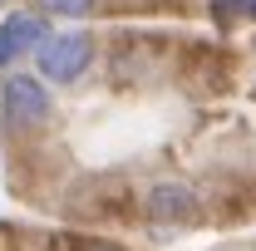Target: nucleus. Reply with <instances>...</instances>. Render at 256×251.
<instances>
[{
  "label": "nucleus",
  "instance_id": "f257e3e1",
  "mask_svg": "<svg viewBox=\"0 0 256 251\" xmlns=\"http://www.w3.org/2000/svg\"><path fill=\"white\" fill-rule=\"evenodd\" d=\"M54 114V98H50V84L34 79V74H5L0 79V118L10 133H34V128L50 124Z\"/></svg>",
  "mask_w": 256,
  "mask_h": 251
},
{
  "label": "nucleus",
  "instance_id": "f03ea898",
  "mask_svg": "<svg viewBox=\"0 0 256 251\" xmlns=\"http://www.w3.org/2000/svg\"><path fill=\"white\" fill-rule=\"evenodd\" d=\"M94 64V34L89 30H69V34H50L40 44V79L44 84H79Z\"/></svg>",
  "mask_w": 256,
  "mask_h": 251
},
{
  "label": "nucleus",
  "instance_id": "7ed1b4c3",
  "mask_svg": "<svg viewBox=\"0 0 256 251\" xmlns=\"http://www.w3.org/2000/svg\"><path fill=\"white\" fill-rule=\"evenodd\" d=\"M50 40V20H40V10H15L0 20V69H15L30 60L34 50Z\"/></svg>",
  "mask_w": 256,
  "mask_h": 251
},
{
  "label": "nucleus",
  "instance_id": "20e7f679",
  "mask_svg": "<svg viewBox=\"0 0 256 251\" xmlns=\"http://www.w3.org/2000/svg\"><path fill=\"white\" fill-rule=\"evenodd\" d=\"M143 212H148V222H158V226H192V222H202V202L182 182H158V188H148V197H143Z\"/></svg>",
  "mask_w": 256,
  "mask_h": 251
},
{
  "label": "nucleus",
  "instance_id": "39448f33",
  "mask_svg": "<svg viewBox=\"0 0 256 251\" xmlns=\"http://www.w3.org/2000/svg\"><path fill=\"white\" fill-rule=\"evenodd\" d=\"M40 15H60V20H84L94 10V0H34Z\"/></svg>",
  "mask_w": 256,
  "mask_h": 251
},
{
  "label": "nucleus",
  "instance_id": "423d86ee",
  "mask_svg": "<svg viewBox=\"0 0 256 251\" xmlns=\"http://www.w3.org/2000/svg\"><path fill=\"white\" fill-rule=\"evenodd\" d=\"M217 20H236V15H256V0H212Z\"/></svg>",
  "mask_w": 256,
  "mask_h": 251
},
{
  "label": "nucleus",
  "instance_id": "0eeeda50",
  "mask_svg": "<svg viewBox=\"0 0 256 251\" xmlns=\"http://www.w3.org/2000/svg\"><path fill=\"white\" fill-rule=\"evenodd\" d=\"M98 251H124V246H98Z\"/></svg>",
  "mask_w": 256,
  "mask_h": 251
},
{
  "label": "nucleus",
  "instance_id": "6e6552de",
  "mask_svg": "<svg viewBox=\"0 0 256 251\" xmlns=\"http://www.w3.org/2000/svg\"><path fill=\"white\" fill-rule=\"evenodd\" d=\"M0 5H10V0H0Z\"/></svg>",
  "mask_w": 256,
  "mask_h": 251
}]
</instances>
